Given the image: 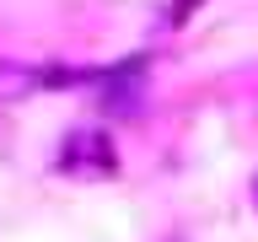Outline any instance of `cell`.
Masks as SVG:
<instances>
[{"label":"cell","instance_id":"1","mask_svg":"<svg viewBox=\"0 0 258 242\" xmlns=\"http://www.w3.org/2000/svg\"><path fill=\"white\" fill-rule=\"evenodd\" d=\"M253 199H258V189H253Z\"/></svg>","mask_w":258,"mask_h":242}]
</instances>
